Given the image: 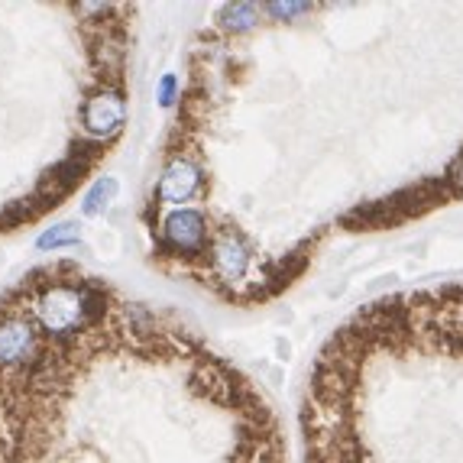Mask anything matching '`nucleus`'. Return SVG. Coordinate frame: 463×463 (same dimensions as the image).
<instances>
[{
    "label": "nucleus",
    "instance_id": "obj_1",
    "mask_svg": "<svg viewBox=\"0 0 463 463\" xmlns=\"http://www.w3.org/2000/svg\"><path fill=\"white\" fill-rule=\"evenodd\" d=\"M30 317L52 344H75L81 334H91V311H88V279L78 282H26Z\"/></svg>",
    "mask_w": 463,
    "mask_h": 463
},
{
    "label": "nucleus",
    "instance_id": "obj_2",
    "mask_svg": "<svg viewBox=\"0 0 463 463\" xmlns=\"http://www.w3.org/2000/svg\"><path fill=\"white\" fill-rule=\"evenodd\" d=\"M211 231L208 214L201 208H172L169 214L159 221V231H156V240H159V253L172 256V260H182V263H198L208 256L211 247Z\"/></svg>",
    "mask_w": 463,
    "mask_h": 463
},
{
    "label": "nucleus",
    "instance_id": "obj_3",
    "mask_svg": "<svg viewBox=\"0 0 463 463\" xmlns=\"http://www.w3.org/2000/svg\"><path fill=\"white\" fill-rule=\"evenodd\" d=\"M43 331L26 311L0 308V373L24 379L43 360Z\"/></svg>",
    "mask_w": 463,
    "mask_h": 463
},
{
    "label": "nucleus",
    "instance_id": "obj_4",
    "mask_svg": "<svg viewBox=\"0 0 463 463\" xmlns=\"http://www.w3.org/2000/svg\"><path fill=\"white\" fill-rule=\"evenodd\" d=\"M253 260V247L237 227H217L211 237L208 256H204V266H208V279H214L217 286L240 288L243 282H250Z\"/></svg>",
    "mask_w": 463,
    "mask_h": 463
},
{
    "label": "nucleus",
    "instance_id": "obj_5",
    "mask_svg": "<svg viewBox=\"0 0 463 463\" xmlns=\"http://www.w3.org/2000/svg\"><path fill=\"white\" fill-rule=\"evenodd\" d=\"M127 124V98L120 85H98L81 104V130L88 139L108 143Z\"/></svg>",
    "mask_w": 463,
    "mask_h": 463
},
{
    "label": "nucleus",
    "instance_id": "obj_6",
    "mask_svg": "<svg viewBox=\"0 0 463 463\" xmlns=\"http://www.w3.org/2000/svg\"><path fill=\"white\" fill-rule=\"evenodd\" d=\"M201 188H204V169L198 159L188 153H172L156 185V201L165 208H188V201L198 198Z\"/></svg>",
    "mask_w": 463,
    "mask_h": 463
},
{
    "label": "nucleus",
    "instance_id": "obj_7",
    "mask_svg": "<svg viewBox=\"0 0 463 463\" xmlns=\"http://www.w3.org/2000/svg\"><path fill=\"white\" fill-rule=\"evenodd\" d=\"M117 192H120V182H117L114 175H100L98 182L88 188L85 198H81V217L104 214V211L110 208V201L117 198Z\"/></svg>",
    "mask_w": 463,
    "mask_h": 463
},
{
    "label": "nucleus",
    "instance_id": "obj_8",
    "mask_svg": "<svg viewBox=\"0 0 463 463\" xmlns=\"http://www.w3.org/2000/svg\"><path fill=\"white\" fill-rule=\"evenodd\" d=\"M260 14H263V7H256V4H227V7H221V26L240 36V33L260 26Z\"/></svg>",
    "mask_w": 463,
    "mask_h": 463
},
{
    "label": "nucleus",
    "instance_id": "obj_9",
    "mask_svg": "<svg viewBox=\"0 0 463 463\" xmlns=\"http://www.w3.org/2000/svg\"><path fill=\"white\" fill-rule=\"evenodd\" d=\"M78 240H81V227L75 221H62V224H52L36 237V250L39 253H52V250H62V247H75Z\"/></svg>",
    "mask_w": 463,
    "mask_h": 463
},
{
    "label": "nucleus",
    "instance_id": "obj_10",
    "mask_svg": "<svg viewBox=\"0 0 463 463\" xmlns=\"http://www.w3.org/2000/svg\"><path fill=\"white\" fill-rule=\"evenodd\" d=\"M39 217V208L33 198H24V201H10L0 208V231H16V227H24L26 221Z\"/></svg>",
    "mask_w": 463,
    "mask_h": 463
},
{
    "label": "nucleus",
    "instance_id": "obj_11",
    "mask_svg": "<svg viewBox=\"0 0 463 463\" xmlns=\"http://www.w3.org/2000/svg\"><path fill=\"white\" fill-rule=\"evenodd\" d=\"M263 14L276 16V20H282V24H292L295 16L315 14V7H311V4H263Z\"/></svg>",
    "mask_w": 463,
    "mask_h": 463
},
{
    "label": "nucleus",
    "instance_id": "obj_12",
    "mask_svg": "<svg viewBox=\"0 0 463 463\" xmlns=\"http://www.w3.org/2000/svg\"><path fill=\"white\" fill-rule=\"evenodd\" d=\"M156 98H159V108H172V104H175V98H178V78L172 75V71H165V75L159 78Z\"/></svg>",
    "mask_w": 463,
    "mask_h": 463
},
{
    "label": "nucleus",
    "instance_id": "obj_13",
    "mask_svg": "<svg viewBox=\"0 0 463 463\" xmlns=\"http://www.w3.org/2000/svg\"><path fill=\"white\" fill-rule=\"evenodd\" d=\"M444 182L450 185V192L454 194H463V149L450 159L448 165V175H444Z\"/></svg>",
    "mask_w": 463,
    "mask_h": 463
},
{
    "label": "nucleus",
    "instance_id": "obj_14",
    "mask_svg": "<svg viewBox=\"0 0 463 463\" xmlns=\"http://www.w3.org/2000/svg\"><path fill=\"white\" fill-rule=\"evenodd\" d=\"M276 350H279V360H288V354H292V347H288L286 340H276Z\"/></svg>",
    "mask_w": 463,
    "mask_h": 463
}]
</instances>
